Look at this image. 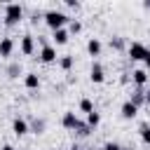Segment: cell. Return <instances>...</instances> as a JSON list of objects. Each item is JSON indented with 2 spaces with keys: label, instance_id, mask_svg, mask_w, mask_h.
<instances>
[{
  "label": "cell",
  "instance_id": "cell-1",
  "mask_svg": "<svg viewBox=\"0 0 150 150\" xmlns=\"http://www.w3.org/2000/svg\"><path fill=\"white\" fill-rule=\"evenodd\" d=\"M42 21L49 30H59V28H66L70 23V16L61 9H47V12H42Z\"/></svg>",
  "mask_w": 150,
  "mask_h": 150
},
{
  "label": "cell",
  "instance_id": "cell-2",
  "mask_svg": "<svg viewBox=\"0 0 150 150\" xmlns=\"http://www.w3.org/2000/svg\"><path fill=\"white\" fill-rule=\"evenodd\" d=\"M2 9H5V14H2V26L14 28V26H19V23L23 21V5H19V2H7Z\"/></svg>",
  "mask_w": 150,
  "mask_h": 150
},
{
  "label": "cell",
  "instance_id": "cell-3",
  "mask_svg": "<svg viewBox=\"0 0 150 150\" xmlns=\"http://www.w3.org/2000/svg\"><path fill=\"white\" fill-rule=\"evenodd\" d=\"M145 52H148V47H145L143 42H138V40H134L131 45H127V56H129L131 63H134V61H141V63H143Z\"/></svg>",
  "mask_w": 150,
  "mask_h": 150
},
{
  "label": "cell",
  "instance_id": "cell-4",
  "mask_svg": "<svg viewBox=\"0 0 150 150\" xmlns=\"http://www.w3.org/2000/svg\"><path fill=\"white\" fill-rule=\"evenodd\" d=\"M19 52L23 56H33L35 54V35L33 33H23L19 38Z\"/></svg>",
  "mask_w": 150,
  "mask_h": 150
},
{
  "label": "cell",
  "instance_id": "cell-5",
  "mask_svg": "<svg viewBox=\"0 0 150 150\" xmlns=\"http://www.w3.org/2000/svg\"><path fill=\"white\" fill-rule=\"evenodd\" d=\"M38 59H40V63H56L59 61V54H56V47L52 45V42H47V45H42L40 47V54H38Z\"/></svg>",
  "mask_w": 150,
  "mask_h": 150
},
{
  "label": "cell",
  "instance_id": "cell-6",
  "mask_svg": "<svg viewBox=\"0 0 150 150\" xmlns=\"http://www.w3.org/2000/svg\"><path fill=\"white\" fill-rule=\"evenodd\" d=\"M89 80L94 84H103L105 82V70H103V63L101 61H94L91 68H89Z\"/></svg>",
  "mask_w": 150,
  "mask_h": 150
},
{
  "label": "cell",
  "instance_id": "cell-7",
  "mask_svg": "<svg viewBox=\"0 0 150 150\" xmlns=\"http://www.w3.org/2000/svg\"><path fill=\"white\" fill-rule=\"evenodd\" d=\"M77 124H80V117L75 115V110H66L63 117H61V127H63L66 131H75Z\"/></svg>",
  "mask_w": 150,
  "mask_h": 150
},
{
  "label": "cell",
  "instance_id": "cell-8",
  "mask_svg": "<svg viewBox=\"0 0 150 150\" xmlns=\"http://www.w3.org/2000/svg\"><path fill=\"white\" fill-rule=\"evenodd\" d=\"M14 47H16L14 38H9V35L0 38V59H9V56L14 54Z\"/></svg>",
  "mask_w": 150,
  "mask_h": 150
},
{
  "label": "cell",
  "instance_id": "cell-9",
  "mask_svg": "<svg viewBox=\"0 0 150 150\" xmlns=\"http://www.w3.org/2000/svg\"><path fill=\"white\" fill-rule=\"evenodd\" d=\"M68 40H70V33H68V28L52 30V45H54V47H63V45H68Z\"/></svg>",
  "mask_w": 150,
  "mask_h": 150
},
{
  "label": "cell",
  "instance_id": "cell-10",
  "mask_svg": "<svg viewBox=\"0 0 150 150\" xmlns=\"http://www.w3.org/2000/svg\"><path fill=\"white\" fill-rule=\"evenodd\" d=\"M148 80H150V75H148L145 68H136V70H131V82H134L138 89H143V87L148 84Z\"/></svg>",
  "mask_w": 150,
  "mask_h": 150
},
{
  "label": "cell",
  "instance_id": "cell-11",
  "mask_svg": "<svg viewBox=\"0 0 150 150\" xmlns=\"http://www.w3.org/2000/svg\"><path fill=\"white\" fill-rule=\"evenodd\" d=\"M23 87L28 89V91H35V89H40V75L38 73H23Z\"/></svg>",
  "mask_w": 150,
  "mask_h": 150
},
{
  "label": "cell",
  "instance_id": "cell-12",
  "mask_svg": "<svg viewBox=\"0 0 150 150\" xmlns=\"http://www.w3.org/2000/svg\"><path fill=\"white\" fill-rule=\"evenodd\" d=\"M136 115H138V108H136L131 101H124V103L120 105V117H122V120H134Z\"/></svg>",
  "mask_w": 150,
  "mask_h": 150
},
{
  "label": "cell",
  "instance_id": "cell-13",
  "mask_svg": "<svg viewBox=\"0 0 150 150\" xmlns=\"http://www.w3.org/2000/svg\"><path fill=\"white\" fill-rule=\"evenodd\" d=\"M12 131H14V136H26L30 129H28V120H23V117H14V122H12Z\"/></svg>",
  "mask_w": 150,
  "mask_h": 150
},
{
  "label": "cell",
  "instance_id": "cell-14",
  "mask_svg": "<svg viewBox=\"0 0 150 150\" xmlns=\"http://www.w3.org/2000/svg\"><path fill=\"white\" fill-rule=\"evenodd\" d=\"M101 52H103V42L98 38H89L87 40V54L89 56H101Z\"/></svg>",
  "mask_w": 150,
  "mask_h": 150
},
{
  "label": "cell",
  "instance_id": "cell-15",
  "mask_svg": "<svg viewBox=\"0 0 150 150\" xmlns=\"http://www.w3.org/2000/svg\"><path fill=\"white\" fill-rule=\"evenodd\" d=\"M28 129H30L35 136L45 134V129H47V122H45V117H30V122H28Z\"/></svg>",
  "mask_w": 150,
  "mask_h": 150
},
{
  "label": "cell",
  "instance_id": "cell-16",
  "mask_svg": "<svg viewBox=\"0 0 150 150\" xmlns=\"http://www.w3.org/2000/svg\"><path fill=\"white\" fill-rule=\"evenodd\" d=\"M59 68L63 70V73H70L73 70V66H75V56L73 54H63V56H59Z\"/></svg>",
  "mask_w": 150,
  "mask_h": 150
},
{
  "label": "cell",
  "instance_id": "cell-17",
  "mask_svg": "<svg viewBox=\"0 0 150 150\" xmlns=\"http://www.w3.org/2000/svg\"><path fill=\"white\" fill-rule=\"evenodd\" d=\"M127 101H131V103H134L136 108H141V105H145V89H138V87H136V89L131 91V96H129Z\"/></svg>",
  "mask_w": 150,
  "mask_h": 150
},
{
  "label": "cell",
  "instance_id": "cell-18",
  "mask_svg": "<svg viewBox=\"0 0 150 150\" xmlns=\"http://www.w3.org/2000/svg\"><path fill=\"white\" fill-rule=\"evenodd\" d=\"M108 45H110V49H112V52H122V49L127 47V40H124L122 35H112V38L108 40Z\"/></svg>",
  "mask_w": 150,
  "mask_h": 150
},
{
  "label": "cell",
  "instance_id": "cell-19",
  "mask_svg": "<svg viewBox=\"0 0 150 150\" xmlns=\"http://www.w3.org/2000/svg\"><path fill=\"white\" fill-rule=\"evenodd\" d=\"M21 73H23V68H21V63H19V61H14V63H9V66H7V77H9V80H16Z\"/></svg>",
  "mask_w": 150,
  "mask_h": 150
},
{
  "label": "cell",
  "instance_id": "cell-20",
  "mask_svg": "<svg viewBox=\"0 0 150 150\" xmlns=\"http://www.w3.org/2000/svg\"><path fill=\"white\" fill-rule=\"evenodd\" d=\"M138 136H141L143 145H148V148H150V124H148V122H143V124L138 127Z\"/></svg>",
  "mask_w": 150,
  "mask_h": 150
},
{
  "label": "cell",
  "instance_id": "cell-21",
  "mask_svg": "<svg viewBox=\"0 0 150 150\" xmlns=\"http://www.w3.org/2000/svg\"><path fill=\"white\" fill-rule=\"evenodd\" d=\"M75 134H77L80 138H87V136H91V134H94V129H91V127H89L87 122H82V120H80V124H77Z\"/></svg>",
  "mask_w": 150,
  "mask_h": 150
},
{
  "label": "cell",
  "instance_id": "cell-22",
  "mask_svg": "<svg viewBox=\"0 0 150 150\" xmlns=\"http://www.w3.org/2000/svg\"><path fill=\"white\" fill-rule=\"evenodd\" d=\"M77 108H80V112H84V115H89V112H94V110H96V108H94V103H91V98H80Z\"/></svg>",
  "mask_w": 150,
  "mask_h": 150
},
{
  "label": "cell",
  "instance_id": "cell-23",
  "mask_svg": "<svg viewBox=\"0 0 150 150\" xmlns=\"http://www.w3.org/2000/svg\"><path fill=\"white\" fill-rule=\"evenodd\" d=\"M84 122H87V124H89V127H91V129H96V127H98V124H101V112H96V110H94V112H89V115H87V120H84Z\"/></svg>",
  "mask_w": 150,
  "mask_h": 150
},
{
  "label": "cell",
  "instance_id": "cell-24",
  "mask_svg": "<svg viewBox=\"0 0 150 150\" xmlns=\"http://www.w3.org/2000/svg\"><path fill=\"white\" fill-rule=\"evenodd\" d=\"M66 28H68V33H70V35H77V33H82V21L70 19V23H68Z\"/></svg>",
  "mask_w": 150,
  "mask_h": 150
},
{
  "label": "cell",
  "instance_id": "cell-25",
  "mask_svg": "<svg viewBox=\"0 0 150 150\" xmlns=\"http://www.w3.org/2000/svg\"><path fill=\"white\" fill-rule=\"evenodd\" d=\"M101 150H127V148H122V145H120V143H115V141H105Z\"/></svg>",
  "mask_w": 150,
  "mask_h": 150
},
{
  "label": "cell",
  "instance_id": "cell-26",
  "mask_svg": "<svg viewBox=\"0 0 150 150\" xmlns=\"http://www.w3.org/2000/svg\"><path fill=\"white\" fill-rule=\"evenodd\" d=\"M63 5H66L68 9H80V2H77V0H63Z\"/></svg>",
  "mask_w": 150,
  "mask_h": 150
},
{
  "label": "cell",
  "instance_id": "cell-27",
  "mask_svg": "<svg viewBox=\"0 0 150 150\" xmlns=\"http://www.w3.org/2000/svg\"><path fill=\"white\" fill-rule=\"evenodd\" d=\"M38 21H42V14H40V12H35V14L30 16V23H33V26H38Z\"/></svg>",
  "mask_w": 150,
  "mask_h": 150
},
{
  "label": "cell",
  "instance_id": "cell-28",
  "mask_svg": "<svg viewBox=\"0 0 150 150\" xmlns=\"http://www.w3.org/2000/svg\"><path fill=\"white\" fill-rule=\"evenodd\" d=\"M143 66H145V70H150V49L145 52V59H143Z\"/></svg>",
  "mask_w": 150,
  "mask_h": 150
},
{
  "label": "cell",
  "instance_id": "cell-29",
  "mask_svg": "<svg viewBox=\"0 0 150 150\" xmlns=\"http://www.w3.org/2000/svg\"><path fill=\"white\" fill-rule=\"evenodd\" d=\"M0 150H16V148H14V145H12V143H5V145H2V148H0Z\"/></svg>",
  "mask_w": 150,
  "mask_h": 150
},
{
  "label": "cell",
  "instance_id": "cell-30",
  "mask_svg": "<svg viewBox=\"0 0 150 150\" xmlns=\"http://www.w3.org/2000/svg\"><path fill=\"white\" fill-rule=\"evenodd\" d=\"M145 105L150 108V89H145Z\"/></svg>",
  "mask_w": 150,
  "mask_h": 150
},
{
  "label": "cell",
  "instance_id": "cell-31",
  "mask_svg": "<svg viewBox=\"0 0 150 150\" xmlns=\"http://www.w3.org/2000/svg\"><path fill=\"white\" fill-rule=\"evenodd\" d=\"M70 150H84V148H80L77 143H73V145H70Z\"/></svg>",
  "mask_w": 150,
  "mask_h": 150
},
{
  "label": "cell",
  "instance_id": "cell-32",
  "mask_svg": "<svg viewBox=\"0 0 150 150\" xmlns=\"http://www.w3.org/2000/svg\"><path fill=\"white\" fill-rule=\"evenodd\" d=\"M143 7H145V9L150 12V0H148V2H143Z\"/></svg>",
  "mask_w": 150,
  "mask_h": 150
},
{
  "label": "cell",
  "instance_id": "cell-33",
  "mask_svg": "<svg viewBox=\"0 0 150 150\" xmlns=\"http://www.w3.org/2000/svg\"><path fill=\"white\" fill-rule=\"evenodd\" d=\"M84 150H96V148H84Z\"/></svg>",
  "mask_w": 150,
  "mask_h": 150
},
{
  "label": "cell",
  "instance_id": "cell-34",
  "mask_svg": "<svg viewBox=\"0 0 150 150\" xmlns=\"http://www.w3.org/2000/svg\"><path fill=\"white\" fill-rule=\"evenodd\" d=\"M0 28H2V19H0Z\"/></svg>",
  "mask_w": 150,
  "mask_h": 150
}]
</instances>
